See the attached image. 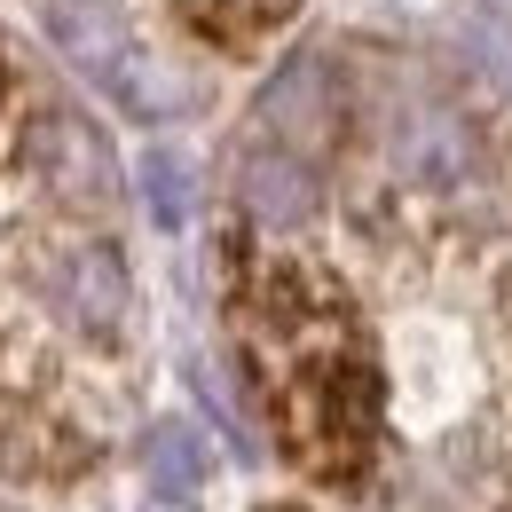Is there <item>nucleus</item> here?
Here are the masks:
<instances>
[{"instance_id": "7", "label": "nucleus", "mask_w": 512, "mask_h": 512, "mask_svg": "<svg viewBox=\"0 0 512 512\" xmlns=\"http://www.w3.org/2000/svg\"><path fill=\"white\" fill-rule=\"evenodd\" d=\"M205 24H221V40H253L260 24H276L292 0H190Z\"/></svg>"}, {"instance_id": "5", "label": "nucleus", "mask_w": 512, "mask_h": 512, "mask_svg": "<svg viewBox=\"0 0 512 512\" xmlns=\"http://www.w3.org/2000/svg\"><path fill=\"white\" fill-rule=\"evenodd\" d=\"M48 174L64 182L71 197H111V166H103V142L87 127H71V119H48Z\"/></svg>"}, {"instance_id": "6", "label": "nucleus", "mask_w": 512, "mask_h": 512, "mask_svg": "<svg viewBox=\"0 0 512 512\" xmlns=\"http://www.w3.org/2000/svg\"><path fill=\"white\" fill-rule=\"evenodd\" d=\"M142 205L158 229H182L190 221V158L182 150H150L142 158Z\"/></svg>"}, {"instance_id": "1", "label": "nucleus", "mask_w": 512, "mask_h": 512, "mask_svg": "<svg viewBox=\"0 0 512 512\" xmlns=\"http://www.w3.org/2000/svg\"><path fill=\"white\" fill-rule=\"evenodd\" d=\"M40 32H48V40H56V48H64V56L87 71L119 111H134V119H166V111H182L174 71L150 64L142 40H134L103 0H40Z\"/></svg>"}, {"instance_id": "8", "label": "nucleus", "mask_w": 512, "mask_h": 512, "mask_svg": "<svg viewBox=\"0 0 512 512\" xmlns=\"http://www.w3.org/2000/svg\"><path fill=\"white\" fill-rule=\"evenodd\" d=\"M465 48H473V64L489 71L497 87H512V16H481V24L465 32Z\"/></svg>"}, {"instance_id": "4", "label": "nucleus", "mask_w": 512, "mask_h": 512, "mask_svg": "<svg viewBox=\"0 0 512 512\" xmlns=\"http://www.w3.org/2000/svg\"><path fill=\"white\" fill-rule=\"evenodd\" d=\"M197 481H205V442H197L182 418H166V426H150V497H197Z\"/></svg>"}, {"instance_id": "3", "label": "nucleus", "mask_w": 512, "mask_h": 512, "mask_svg": "<svg viewBox=\"0 0 512 512\" xmlns=\"http://www.w3.org/2000/svg\"><path fill=\"white\" fill-rule=\"evenodd\" d=\"M56 300H64L79 323H95V331H111V323L127 316V268L111 245H71L56 260Z\"/></svg>"}, {"instance_id": "2", "label": "nucleus", "mask_w": 512, "mask_h": 512, "mask_svg": "<svg viewBox=\"0 0 512 512\" xmlns=\"http://www.w3.org/2000/svg\"><path fill=\"white\" fill-rule=\"evenodd\" d=\"M237 197H245V213H253V221H268V229H292V221H308V213H316V182H308L300 150H284V142L245 158Z\"/></svg>"}]
</instances>
